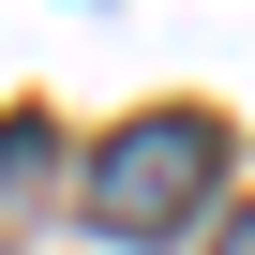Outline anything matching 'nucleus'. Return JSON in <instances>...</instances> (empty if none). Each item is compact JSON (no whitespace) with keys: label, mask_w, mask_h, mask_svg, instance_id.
I'll use <instances>...</instances> for the list:
<instances>
[{"label":"nucleus","mask_w":255,"mask_h":255,"mask_svg":"<svg viewBox=\"0 0 255 255\" xmlns=\"http://www.w3.org/2000/svg\"><path fill=\"white\" fill-rule=\"evenodd\" d=\"M210 165H225V135H210L195 105L120 120L105 165H90V225H105V240H165V225H195V210H210Z\"/></svg>","instance_id":"f257e3e1"},{"label":"nucleus","mask_w":255,"mask_h":255,"mask_svg":"<svg viewBox=\"0 0 255 255\" xmlns=\"http://www.w3.org/2000/svg\"><path fill=\"white\" fill-rule=\"evenodd\" d=\"M60 165V135H45V120H0V210H15V180H45Z\"/></svg>","instance_id":"f03ea898"},{"label":"nucleus","mask_w":255,"mask_h":255,"mask_svg":"<svg viewBox=\"0 0 255 255\" xmlns=\"http://www.w3.org/2000/svg\"><path fill=\"white\" fill-rule=\"evenodd\" d=\"M210 255H255V210H240V225H225V240H210Z\"/></svg>","instance_id":"7ed1b4c3"}]
</instances>
